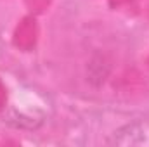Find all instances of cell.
<instances>
[{"mask_svg":"<svg viewBox=\"0 0 149 147\" xmlns=\"http://www.w3.org/2000/svg\"><path fill=\"white\" fill-rule=\"evenodd\" d=\"M113 147H149V119H135L118 128L108 139Z\"/></svg>","mask_w":149,"mask_h":147,"instance_id":"cell-1","label":"cell"}]
</instances>
